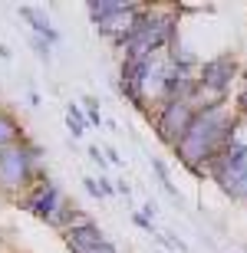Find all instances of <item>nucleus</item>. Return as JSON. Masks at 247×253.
Returning <instances> with one entry per match:
<instances>
[{"instance_id":"nucleus-14","label":"nucleus","mask_w":247,"mask_h":253,"mask_svg":"<svg viewBox=\"0 0 247 253\" xmlns=\"http://www.w3.org/2000/svg\"><path fill=\"white\" fill-rule=\"evenodd\" d=\"M83 188H86V194L89 197H96V201H102V184H99V178H83Z\"/></svg>"},{"instance_id":"nucleus-18","label":"nucleus","mask_w":247,"mask_h":253,"mask_svg":"<svg viewBox=\"0 0 247 253\" xmlns=\"http://www.w3.org/2000/svg\"><path fill=\"white\" fill-rule=\"evenodd\" d=\"M102 155H105V161H112V165H125V161H122V155H119L115 148H102Z\"/></svg>"},{"instance_id":"nucleus-9","label":"nucleus","mask_w":247,"mask_h":253,"mask_svg":"<svg viewBox=\"0 0 247 253\" xmlns=\"http://www.w3.org/2000/svg\"><path fill=\"white\" fill-rule=\"evenodd\" d=\"M66 125H69V135H73V138H83V135H86L89 122H86L83 105H76V102H69V105H66Z\"/></svg>"},{"instance_id":"nucleus-11","label":"nucleus","mask_w":247,"mask_h":253,"mask_svg":"<svg viewBox=\"0 0 247 253\" xmlns=\"http://www.w3.org/2000/svg\"><path fill=\"white\" fill-rule=\"evenodd\" d=\"M152 171L158 174V181H162V188L168 191L171 197H178V191H175V184H171V178H168V168H165V161H162V158H152Z\"/></svg>"},{"instance_id":"nucleus-21","label":"nucleus","mask_w":247,"mask_h":253,"mask_svg":"<svg viewBox=\"0 0 247 253\" xmlns=\"http://www.w3.org/2000/svg\"><path fill=\"white\" fill-rule=\"evenodd\" d=\"M99 184H102V194H105V197L115 194V184H109V178H99Z\"/></svg>"},{"instance_id":"nucleus-19","label":"nucleus","mask_w":247,"mask_h":253,"mask_svg":"<svg viewBox=\"0 0 247 253\" xmlns=\"http://www.w3.org/2000/svg\"><path fill=\"white\" fill-rule=\"evenodd\" d=\"M115 194H122L125 201H129V197H132V188H129L125 181H115Z\"/></svg>"},{"instance_id":"nucleus-1","label":"nucleus","mask_w":247,"mask_h":253,"mask_svg":"<svg viewBox=\"0 0 247 253\" xmlns=\"http://www.w3.org/2000/svg\"><path fill=\"white\" fill-rule=\"evenodd\" d=\"M234 119H238V115H234V109L228 105V99H224V102L204 105V109L195 115L191 128L185 131V138L175 145L178 161L191 171V174H198V178L208 174V168L218 161V155L228 148Z\"/></svg>"},{"instance_id":"nucleus-4","label":"nucleus","mask_w":247,"mask_h":253,"mask_svg":"<svg viewBox=\"0 0 247 253\" xmlns=\"http://www.w3.org/2000/svg\"><path fill=\"white\" fill-rule=\"evenodd\" d=\"M204 105L198 102H181V99H175V102H165L158 112H155V135L168 145V148H175L181 138H185V131L191 128V122H195V115L201 112Z\"/></svg>"},{"instance_id":"nucleus-13","label":"nucleus","mask_w":247,"mask_h":253,"mask_svg":"<svg viewBox=\"0 0 247 253\" xmlns=\"http://www.w3.org/2000/svg\"><path fill=\"white\" fill-rule=\"evenodd\" d=\"M30 43H33V53H37V56L43 59V63H49V59H53V53H49V49H53V46H49L47 40H40V37H33V40H30Z\"/></svg>"},{"instance_id":"nucleus-6","label":"nucleus","mask_w":247,"mask_h":253,"mask_svg":"<svg viewBox=\"0 0 247 253\" xmlns=\"http://www.w3.org/2000/svg\"><path fill=\"white\" fill-rule=\"evenodd\" d=\"M63 204H66L63 188H59L56 181H49L47 174H40L37 184H33L27 194L20 197V207H23V211H30L33 217H40V220H49V217L56 214Z\"/></svg>"},{"instance_id":"nucleus-15","label":"nucleus","mask_w":247,"mask_h":253,"mask_svg":"<svg viewBox=\"0 0 247 253\" xmlns=\"http://www.w3.org/2000/svg\"><path fill=\"white\" fill-rule=\"evenodd\" d=\"M234 115L247 119V83H244V89L238 92V102H234Z\"/></svg>"},{"instance_id":"nucleus-8","label":"nucleus","mask_w":247,"mask_h":253,"mask_svg":"<svg viewBox=\"0 0 247 253\" xmlns=\"http://www.w3.org/2000/svg\"><path fill=\"white\" fill-rule=\"evenodd\" d=\"M20 141H27V138H23V128L17 125V119H13L10 112L0 109V151L13 148V145H20Z\"/></svg>"},{"instance_id":"nucleus-2","label":"nucleus","mask_w":247,"mask_h":253,"mask_svg":"<svg viewBox=\"0 0 247 253\" xmlns=\"http://www.w3.org/2000/svg\"><path fill=\"white\" fill-rule=\"evenodd\" d=\"M208 178L218 181V188L231 201H247V119H234L228 148L208 168Z\"/></svg>"},{"instance_id":"nucleus-22","label":"nucleus","mask_w":247,"mask_h":253,"mask_svg":"<svg viewBox=\"0 0 247 253\" xmlns=\"http://www.w3.org/2000/svg\"><path fill=\"white\" fill-rule=\"evenodd\" d=\"M142 214H145V217H148V220H152V217H155V201H148V204H145V207H142Z\"/></svg>"},{"instance_id":"nucleus-16","label":"nucleus","mask_w":247,"mask_h":253,"mask_svg":"<svg viewBox=\"0 0 247 253\" xmlns=\"http://www.w3.org/2000/svg\"><path fill=\"white\" fill-rule=\"evenodd\" d=\"M86 155H89V161H93V165H99V171H102L105 165H109V161H105V155H102V151H99V145H93V148L86 151Z\"/></svg>"},{"instance_id":"nucleus-3","label":"nucleus","mask_w":247,"mask_h":253,"mask_svg":"<svg viewBox=\"0 0 247 253\" xmlns=\"http://www.w3.org/2000/svg\"><path fill=\"white\" fill-rule=\"evenodd\" d=\"M43 151L33 141H20L13 148L0 151V194L7 197H23L37 184V165Z\"/></svg>"},{"instance_id":"nucleus-20","label":"nucleus","mask_w":247,"mask_h":253,"mask_svg":"<svg viewBox=\"0 0 247 253\" xmlns=\"http://www.w3.org/2000/svg\"><path fill=\"white\" fill-rule=\"evenodd\" d=\"M93 253H122V250H119V247H115L112 240H105V244L99 247V250H93Z\"/></svg>"},{"instance_id":"nucleus-10","label":"nucleus","mask_w":247,"mask_h":253,"mask_svg":"<svg viewBox=\"0 0 247 253\" xmlns=\"http://www.w3.org/2000/svg\"><path fill=\"white\" fill-rule=\"evenodd\" d=\"M83 112H86V122L93 125V128L105 125V119H102V112H99V102H96V99H83Z\"/></svg>"},{"instance_id":"nucleus-23","label":"nucleus","mask_w":247,"mask_h":253,"mask_svg":"<svg viewBox=\"0 0 247 253\" xmlns=\"http://www.w3.org/2000/svg\"><path fill=\"white\" fill-rule=\"evenodd\" d=\"M0 59H10V49L3 46V43H0Z\"/></svg>"},{"instance_id":"nucleus-7","label":"nucleus","mask_w":247,"mask_h":253,"mask_svg":"<svg viewBox=\"0 0 247 253\" xmlns=\"http://www.w3.org/2000/svg\"><path fill=\"white\" fill-rule=\"evenodd\" d=\"M20 17H23V20L30 23V30H33V37L47 40L49 46H56V43H59V30L53 27V23H49V20L43 17V13H40L37 7H27V3H23V7H20Z\"/></svg>"},{"instance_id":"nucleus-17","label":"nucleus","mask_w":247,"mask_h":253,"mask_svg":"<svg viewBox=\"0 0 247 253\" xmlns=\"http://www.w3.org/2000/svg\"><path fill=\"white\" fill-rule=\"evenodd\" d=\"M132 220H135V224H139V227H142V230H148V234L155 237V227H152V220H148V217H145L142 211H135V214H132Z\"/></svg>"},{"instance_id":"nucleus-5","label":"nucleus","mask_w":247,"mask_h":253,"mask_svg":"<svg viewBox=\"0 0 247 253\" xmlns=\"http://www.w3.org/2000/svg\"><path fill=\"white\" fill-rule=\"evenodd\" d=\"M238 59L234 56H214V59H204L198 66V83H201V92L208 95L211 102H224L231 92V83L238 79Z\"/></svg>"},{"instance_id":"nucleus-12","label":"nucleus","mask_w":247,"mask_h":253,"mask_svg":"<svg viewBox=\"0 0 247 253\" xmlns=\"http://www.w3.org/2000/svg\"><path fill=\"white\" fill-rule=\"evenodd\" d=\"M155 240H158L162 247H168V250H175V253H188V247L181 244L178 237H168V234H158V230H155Z\"/></svg>"}]
</instances>
